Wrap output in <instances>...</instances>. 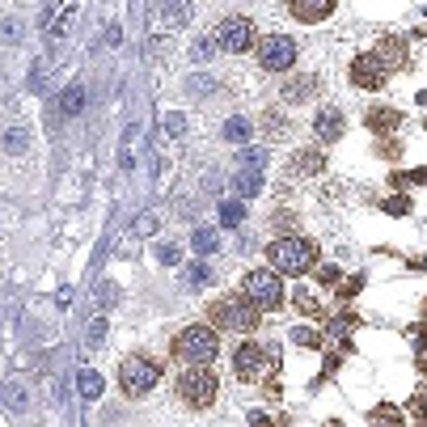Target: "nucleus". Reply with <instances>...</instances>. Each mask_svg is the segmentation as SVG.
Instances as JSON below:
<instances>
[{"mask_svg": "<svg viewBox=\"0 0 427 427\" xmlns=\"http://www.w3.org/2000/svg\"><path fill=\"white\" fill-rule=\"evenodd\" d=\"M216 394H220V377L207 364H195V368H186L178 377V398L186 406H195V410H207L211 402H216Z\"/></svg>", "mask_w": 427, "mask_h": 427, "instance_id": "nucleus-1", "label": "nucleus"}, {"mask_svg": "<svg viewBox=\"0 0 427 427\" xmlns=\"http://www.w3.org/2000/svg\"><path fill=\"white\" fill-rule=\"evenodd\" d=\"M211 322L220 330H233V335H250L258 326V309L245 300V296H220L211 305Z\"/></svg>", "mask_w": 427, "mask_h": 427, "instance_id": "nucleus-2", "label": "nucleus"}, {"mask_svg": "<svg viewBox=\"0 0 427 427\" xmlns=\"http://www.w3.org/2000/svg\"><path fill=\"white\" fill-rule=\"evenodd\" d=\"M156 381H161V364L152 355H127L123 368H119V385H123L127 398H144Z\"/></svg>", "mask_w": 427, "mask_h": 427, "instance_id": "nucleus-3", "label": "nucleus"}, {"mask_svg": "<svg viewBox=\"0 0 427 427\" xmlns=\"http://www.w3.org/2000/svg\"><path fill=\"white\" fill-rule=\"evenodd\" d=\"M216 351H220V339H216V330H207V326H186L174 339V355L178 360H191V364L216 360Z\"/></svg>", "mask_w": 427, "mask_h": 427, "instance_id": "nucleus-4", "label": "nucleus"}, {"mask_svg": "<svg viewBox=\"0 0 427 427\" xmlns=\"http://www.w3.org/2000/svg\"><path fill=\"white\" fill-rule=\"evenodd\" d=\"M266 258H271V262H275V271H284V275H305L317 254H313L309 241H300V237H284V241H275L271 250H266Z\"/></svg>", "mask_w": 427, "mask_h": 427, "instance_id": "nucleus-5", "label": "nucleus"}, {"mask_svg": "<svg viewBox=\"0 0 427 427\" xmlns=\"http://www.w3.org/2000/svg\"><path fill=\"white\" fill-rule=\"evenodd\" d=\"M241 292H245V300H250L258 313L284 305V284H280L275 271H250V275L241 280Z\"/></svg>", "mask_w": 427, "mask_h": 427, "instance_id": "nucleus-6", "label": "nucleus"}, {"mask_svg": "<svg viewBox=\"0 0 427 427\" xmlns=\"http://www.w3.org/2000/svg\"><path fill=\"white\" fill-rule=\"evenodd\" d=\"M292 60H296V42H292V38H284V34H266V38L258 42V64H262L266 72H288Z\"/></svg>", "mask_w": 427, "mask_h": 427, "instance_id": "nucleus-7", "label": "nucleus"}, {"mask_svg": "<svg viewBox=\"0 0 427 427\" xmlns=\"http://www.w3.org/2000/svg\"><path fill=\"white\" fill-rule=\"evenodd\" d=\"M254 42V22L250 17H229V22H220V30H216V47L220 51H245Z\"/></svg>", "mask_w": 427, "mask_h": 427, "instance_id": "nucleus-8", "label": "nucleus"}, {"mask_svg": "<svg viewBox=\"0 0 427 427\" xmlns=\"http://www.w3.org/2000/svg\"><path fill=\"white\" fill-rule=\"evenodd\" d=\"M233 368H237V377H241V381H258L262 372L271 368V355H266L262 347H254V343H241L237 355H233Z\"/></svg>", "mask_w": 427, "mask_h": 427, "instance_id": "nucleus-9", "label": "nucleus"}, {"mask_svg": "<svg viewBox=\"0 0 427 427\" xmlns=\"http://www.w3.org/2000/svg\"><path fill=\"white\" fill-rule=\"evenodd\" d=\"M351 81L360 89H385V68L377 56H355L351 60Z\"/></svg>", "mask_w": 427, "mask_h": 427, "instance_id": "nucleus-10", "label": "nucleus"}, {"mask_svg": "<svg viewBox=\"0 0 427 427\" xmlns=\"http://www.w3.org/2000/svg\"><path fill=\"white\" fill-rule=\"evenodd\" d=\"M335 13V0H292V17L305 26H317Z\"/></svg>", "mask_w": 427, "mask_h": 427, "instance_id": "nucleus-11", "label": "nucleus"}, {"mask_svg": "<svg viewBox=\"0 0 427 427\" xmlns=\"http://www.w3.org/2000/svg\"><path fill=\"white\" fill-rule=\"evenodd\" d=\"M372 56L381 60V68H385V72H394V68H406V42H402V38H381Z\"/></svg>", "mask_w": 427, "mask_h": 427, "instance_id": "nucleus-12", "label": "nucleus"}, {"mask_svg": "<svg viewBox=\"0 0 427 427\" xmlns=\"http://www.w3.org/2000/svg\"><path fill=\"white\" fill-rule=\"evenodd\" d=\"M313 136L322 144H335L343 136V115L335 111V106H326V111H317V123H313Z\"/></svg>", "mask_w": 427, "mask_h": 427, "instance_id": "nucleus-13", "label": "nucleus"}, {"mask_svg": "<svg viewBox=\"0 0 427 427\" xmlns=\"http://www.w3.org/2000/svg\"><path fill=\"white\" fill-rule=\"evenodd\" d=\"M186 17H191V5L186 0H156V22L161 26H186Z\"/></svg>", "mask_w": 427, "mask_h": 427, "instance_id": "nucleus-14", "label": "nucleus"}, {"mask_svg": "<svg viewBox=\"0 0 427 427\" xmlns=\"http://www.w3.org/2000/svg\"><path fill=\"white\" fill-rule=\"evenodd\" d=\"M313 89H317V76H292V81L284 85V102L300 106V102H309V97H313Z\"/></svg>", "mask_w": 427, "mask_h": 427, "instance_id": "nucleus-15", "label": "nucleus"}, {"mask_svg": "<svg viewBox=\"0 0 427 427\" xmlns=\"http://www.w3.org/2000/svg\"><path fill=\"white\" fill-rule=\"evenodd\" d=\"M322 166H326V156L317 148H300L296 161H292V174H322Z\"/></svg>", "mask_w": 427, "mask_h": 427, "instance_id": "nucleus-16", "label": "nucleus"}, {"mask_svg": "<svg viewBox=\"0 0 427 427\" xmlns=\"http://www.w3.org/2000/svg\"><path fill=\"white\" fill-rule=\"evenodd\" d=\"M398 123H402V115L389 111V106H377V111H368V127H372V131H398Z\"/></svg>", "mask_w": 427, "mask_h": 427, "instance_id": "nucleus-17", "label": "nucleus"}, {"mask_svg": "<svg viewBox=\"0 0 427 427\" xmlns=\"http://www.w3.org/2000/svg\"><path fill=\"white\" fill-rule=\"evenodd\" d=\"M182 284L186 288H207L211 284V266L207 262H186L182 266Z\"/></svg>", "mask_w": 427, "mask_h": 427, "instance_id": "nucleus-18", "label": "nucleus"}, {"mask_svg": "<svg viewBox=\"0 0 427 427\" xmlns=\"http://www.w3.org/2000/svg\"><path fill=\"white\" fill-rule=\"evenodd\" d=\"M76 389H81L85 402H93V398H102V377H97L93 368H81L76 372Z\"/></svg>", "mask_w": 427, "mask_h": 427, "instance_id": "nucleus-19", "label": "nucleus"}, {"mask_svg": "<svg viewBox=\"0 0 427 427\" xmlns=\"http://www.w3.org/2000/svg\"><path fill=\"white\" fill-rule=\"evenodd\" d=\"M60 111H64L68 119L85 111V89H81V85H68V89H64V97H60Z\"/></svg>", "mask_w": 427, "mask_h": 427, "instance_id": "nucleus-20", "label": "nucleus"}, {"mask_svg": "<svg viewBox=\"0 0 427 427\" xmlns=\"http://www.w3.org/2000/svg\"><path fill=\"white\" fill-rule=\"evenodd\" d=\"M262 131H266V140H284L288 136V119L280 111H266L262 115Z\"/></svg>", "mask_w": 427, "mask_h": 427, "instance_id": "nucleus-21", "label": "nucleus"}, {"mask_svg": "<svg viewBox=\"0 0 427 427\" xmlns=\"http://www.w3.org/2000/svg\"><path fill=\"white\" fill-rule=\"evenodd\" d=\"M258 191H262V174H258V170H241V174H237V195H241V199H254Z\"/></svg>", "mask_w": 427, "mask_h": 427, "instance_id": "nucleus-22", "label": "nucleus"}, {"mask_svg": "<svg viewBox=\"0 0 427 427\" xmlns=\"http://www.w3.org/2000/svg\"><path fill=\"white\" fill-rule=\"evenodd\" d=\"M250 127H254L250 119H229V123H225V140H233V144H245V140H250Z\"/></svg>", "mask_w": 427, "mask_h": 427, "instance_id": "nucleus-23", "label": "nucleus"}, {"mask_svg": "<svg viewBox=\"0 0 427 427\" xmlns=\"http://www.w3.org/2000/svg\"><path fill=\"white\" fill-rule=\"evenodd\" d=\"M72 22H76V13H72V5H68V9H64V17H60V22H56V26H51V30H47V34H51V38H64V34H68V30H72Z\"/></svg>", "mask_w": 427, "mask_h": 427, "instance_id": "nucleus-24", "label": "nucleus"}, {"mask_svg": "<svg viewBox=\"0 0 427 427\" xmlns=\"http://www.w3.org/2000/svg\"><path fill=\"white\" fill-rule=\"evenodd\" d=\"M296 309H300L305 317H322V305H317L309 292H296Z\"/></svg>", "mask_w": 427, "mask_h": 427, "instance_id": "nucleus-25", "label": "nucleus"}, {"mask_svg": "<svg viewBox=\"0 0 427 427\" xmlns=\"http://www.w3.org/2000/svg\"><path fill=\"white\" fill-rule=\"evenodd\" d=\"M237 156H241V170H262V161H266V156H262L258 148H241Z\"/></svg>", "mask_w": 427, "mask_h": 427, "instance_id": "nucleus-26", "label": "nucleus"}, {"mask_svg": "<svg viewBox=\"0 0 427 427\" xmlns=\"http://www.w3.org/2000/svg\"><path fill=\"white\" fill-rule=\"evenodd\" d=\"M195 250H199V254H211V250H216V233H211V229H199V233H195Z\"/></svg>", "mask_w": 427, "mask_h": 427, "instance_id": "nucleus-27", "label": "nucleus"}, {"mask_svg": "<svg viewBox=\"0 0 427 427\" xmlns=\"http://www.w3.org/2000/svg\"><path fill=\"white\" fill-rule=\"evenodd\" d=\"M241 216H245L241 203H225V207H220V220H225V225H241Z\"/></svg>", "mask_w": 427, "mask_h": 427, "instance_id": "nucleus-28", "label": "nucleus"}, {"mask_svg": "<svg viewBox=\"0 0 427 427\" xmlns=\"http://www.w3.org/2000/svg\"><path fill=\"white\" fill-rule=\"evenodd\" d=\"M372 419H377V423H402V414L394 406H377V410H372Z\"/></svg>", "mask_w": 427, "mask_h": 427, "instance_id": "nucleus-29", "label": "nucleus"}, {"mask_svg": "<svg viewBox=\"0 0 427 427\" xmlns=\"http://www.w3.org/2000/svg\"><path fill=\"white\" fill-rule=\"evenodd\" d=\"M5 148L9 152H26V131H9L5 136Z\"/></svg>", "mask_w": 427, "mask_h": 427, "instance_id": "nucleus-30", "label": "nucleus"}, {"mask_svg": "<svg viewBox=\"0 0 427 427\" xmlns=\"http://www.w3.org/2000/svg\"><path fill=\"white\" fill-rule=\"evenodd\" d=\"M385 207L394 211V216H406V211H410V199H406V195H394V199H389Z\"/></svg>", "mask_w": 427, "mask_h": 427, "instance_id": "nucleus-31", "label": "nucleus"}, {"mask_svg": "<svg viewBox=\"0 0 427 427\" xmlns=\"http://www.w3.org/2000/svg\"><path fill=\"white\" fill-rule=\"evenodd\" d=\"M136 233H144V237H148V233H156V216H152V211H144V216L136 220Z\"/></svg>", "mask_w": 427, "mask_h": 427, "instance_id": "nucleus-32", "label": "nucleus"}, {"mask_svg": "<svg viewBox=\"0 0 427 427\" xmlns=\"http://www.w3.org/2000/svg\"><path fill=\"white\" fill-rule=\"evenodd\" d=\"M5 402H9V406H17V410H22V406H26V394H22V389H17V385H9V389H5Z\"/></svg>", "mask_w": 427, "mask_h": 427, "instance_id": "nucleus-33", "label": "nucleus"}, {"mask_svg": "<svg viewBox=\"0 0 427 427\" xmlns=\"http://www.w3.org/2000/svg\"><path fill=\"white\" fill-rule=\"evenodd\" d=\"M410 414L427 419V394H414V398H410Z\"/></svg>", "mask_w": 427, "mask_h": 427, "instance_id": "nucleus-34", "label": "nucleus"}, {"mask_svg": "<svg viewBox=\"0 0 427 427\" xmlns=\"http://www.w3.org/2000/svg\"><path fill=\"white\" fill-rule=\"evenodd\" d=\"M106 339V322H102V317H97V322L89 326V343H102Z\"/></svg>", "mask_w": 427, "mask_h": 427, "instance_id": "nucleus-35", "label": "nucleus"}, {"mask_svg": "<svg viewBox=\"0 0 427 427\" xmlns=\"http://www.w3.org/2000/svg\"><path fill=\"white\" fill-rule=\"evenodd\" d=\"M161 262H166V266H178L182 258H178V250H174V245H166V250H161Z\"/></svg>", "mask_w": 427, "mask_h": 427, "instance_id": "nucleus-36", "label": "nucleus"}, {"mask_svg": "<svg viewBox=\"0 0 427 427\" xmlns=\"http://www.w3.org/2000/svg\"><path fill=\"white\" fill-rule=\"evenodd\" d=\"M355 288H360V280H347V284H339V296H343V300H351V296H355Z\"/></svg>", "mask_w": 427, "mask_h": 427, "instance_id": "nucleus-37", "label": "nucleus"}, {"mask_svg": "<svg viewBox=\"0 0 427 427\" xmlns=\"http://www.w3.org/2000/svg\"><path fill=\"white\" fill-rule=\"evenodd\" d=\"M292 339H296V343H300V347H313V343H317V335H313V330H296V335H292Z\"/></svg>", "mask_w": 427, "mask_h": 427, "instance_id": "nucleus-38", "label": "nucleus"}, {"mask_svg": "<svg viewBox=\"0 0 427 427\" xmlns=\"http://www.w3.org/2000/svg\"><path fill=\"white\" fill-rule=\"evenodd\" d=\"M351 326H355V317H339V322H335V326H330V330H335V335H347V330H351Z\"/></svg>", "mask_w": 427, "mask_h": 427, "instance_id": "nucleus-39", "label": "nucleus"}, {"mask_svg": "<svg viewBox=\"0 0 427 427\" xmlns=\"http://www.w3.org/2000/svg\"><path fill=\"white\" fill-rule=\"evenodd\" d=\"M322 284H339V271H335V266H322Z\"/></svg>", "mask_w": 427, "mask_h": 427, "instance_id": "nucleus-40", "label": "nucleus"}, {"mask_svg": "<svg viewBox=\"0 0 427 427\" xmlns=\"http://www.w3.org/2000/svg\"><path fill=\"white\" fill-rule=\"evenodd\" d=\"M191 89H195V93H207V89H211V81H203V76H195V81H191Z\"/></svg>", "mask_w": 427, "mask_h": 427, "instance_id": "nucleus-41", "label": "nucleus"}]
</instances>
